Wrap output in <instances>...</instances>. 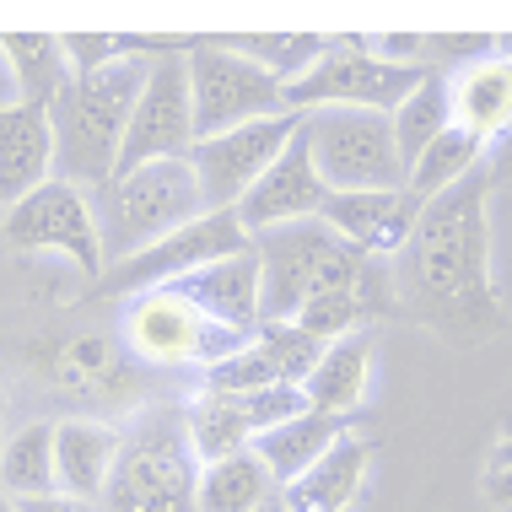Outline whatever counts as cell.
I'll return each mask as SVG.
<instances>
[{"mask_svg": "<svg viewBox=\"0 0 512 512\" xmlns=\"http://www.w3.org/2000/svg\"><path fill=\"white\" fill-rule=\"evenodd\" d=\"M491 189L486 168H475L448 195L426 200L410 243L389 265V313L459 351L496 340L507 324L491 275Z\"/></svg>", "mask_w": 512, "mask_h": 512, "instance_id": "1", "label": "cell"}, {"mask_svg": "<svg viewBox=\"0 0 512 512\" xmlns=\"http://www.w3.org/2000/svg\"><path fill=\"white\" fill-rule=\"evenodd\" d=\"M259 259V324H292L308 302L329 292H372L389 286V265L356 254L324 221H292L254 238Z\"/></svg>", "mask_w": 512, "mask_h": 512, "instance_id": "2", "label": "cell"}, {"mask_svg": "<svg viewBox=\"0 0 512 512\" xmlns=\"http://www.w3.org/2000/svg\"><path fill=\"white\" fill-rule=\"evenodd\" d=\"M151 60H119L108 71L71 76V87L54 98L49 130H54V178L98 195L119 173V146L130 130L135 98H141Z\"/></svg>", "mask_w": 512, "mask_h": 512, "instance_id": "3", "label": "cell"}, {"mask_svg": "<svg viewBox=\"0 0 512 512\" xmlns=\"http://www.w3.org/2000/svg\"><path fill=\"white\" fill-rule=\"evenodd\" d=\"M200 459L184 432V405H146L124 426L103 512H195Z\"/></svg>", "mask_w": 512, "mask_h": 512, "instance_id": "4", "label": "cell"}, {"mask_svg": "<svg viewBox=\"0 0 512 512\" xmlns=\"http://www.w3.org/2000/svg\"><path fill=\"white\" fill-rule=\"evenodd\" d=\"M92 211H98L103 259L119 265V259L141 254V248L162 243L168 232L205 216V195H200V178L189 168V157H173V162H151V168H135V173H114L92 195Z\"/></svg>", "mask_w": 512, "mask_h": 512, "instance_id": "5", "label": "cell"}, {"mask_svg": "<svg viewBox=\"0 0 512 512\" xmlns=\"http://www.w3.org/2000/svg\"><path fill=\"white\" fill-rule=\"evenodd\" d=\"M313 173L329 195H362V189H405V162L394 146L389 114L367 108H313L297 124Z\"/></svg>", "mask_w": 512, "mask_h": 512, "instance_id": "6", "label": "cell"}, {"mask_svg": "<svg viewBox=\"0 0 512 512\" xmlns=\"http://www.w3.org/2000/svg\"><path fill=\"white\" fill-rule=\"evenodd\" d=\"M254 335H232V329L211 324L195 302H184L178 292H146L135 297L119 318V345L135 367L151 372H173V367H200L211 372L227 356H238Z\"/></svg>", "mask_w": 512, "mask_h": 512, "instance_id": "7", "label": "cell"}, {"mask_svg": "<svg viewBox=\"0 0 512 512\" xmlns=\"http://www.w3.org/2000/svg\"><path fill=\"white\" fill-rule=\"evenodd\" d=\"M0 238H6V248H17V254H60L65 265L92 286L108 275L92 195L76 184H65V178H49V184H38L27 200L6 205Z\"/></svg>", "mask_w": 512, "mask_h": 512, "instance_id": "8", "label": "cell"}, {"mask_svg": "<svg viewBox=\"0 0 512 512\" xmlns=\"http://www.w3.org/2000/svg\"><path fill=\"white\" fill-rule=\"evenodd\" d=\"M184 65L189 103H195V141L286 114V81H275L265 65L243 60L232 44H189Z\"/></svg>", "mask_w": 512, "mask_h": 512, "instance_id": "9", "label": "cell"}, {"mask_svg": "<svg viewBox=\"0 0 512 512\" xmlns=\"http://www.w3.org/2000/svg\"><path fill=\"white\" fill-rule=\"evenodd\" d=\"M432 71L421 65H389L367 44H345L335 38L329 54L308 76L286 87V114H313V108H367V114H394Z\"/></svg>", "mask_w": 512, "mask_h": 512, "instance_id": "10", "label": "cell"}, {"mask_svg": "<svg viewBox=\"0 0 512 512\" xmlns=\"http://www.w3.org/2000/svg\"><path fill=\"white\" fill-rule=\"evenodd\" d=\"M254 238L243 232L238 211H205L195 216L189 227L168 232L162 243L141 248V254L119 259V265H108V275L92 292L98 297H146V292H168L173 281H184V275H195L205 265H216V259H232V254H248Z\"/></svg>", "mask_w": 512, "mask_h": 512, "instance_id": "11", "label": "cell"}, {"mask_svg": "<svg viewBox=\"0 0 512 512\" xmlns=\"http://www.w3.org/2000/svg\"><path fill=\"white\" fill-rule=\"evenodd\" d=\"M184 54H189V44H173L168 54H157L146 65L141 98H135L130 130H124V146H119V173L189 157V146H195V103H189Z\"/></svg>", "mask_w": 512, "mask_h": 512, "instance_id": "12", "label": "cell"}, {"mask_svg": "<svg viewBox=\"0 0 512 512\" xmlns=\"http://www.w3.org/2000/svg\"><path fill=\"white\" fill-rule=\"evenodd\" d=\"M297 124L302 114H275V119H254V124H238V130L205 135V141L189 146V168L200 178L205 211H232L275 168V157L292 146Z\"/></svg>", "mask_w": 512, "mask_h": 512, "instance_id": "13", "label": "cell"}, {"mask_svg": "<svg viewBox=\"0 0 512 512\" xmlns=\"http://www.w3.org/2000/svg\"><path fill=\"white\" fill-rule=\"evenodd\" d=\"M49 378L71 405H81L98 421H114V410L141 405V367L124 356L119 340L108 335H71L49 356Z\"/></svg>", "mask_w": 512, "mask_h": 512, "instance_id": "14", "label": "cell"}, {"mask_svg": "<svg viewBox=\"0 0 512 512\" xmlns=\"http://www.w3.org/2000/svg\"><path fill=\"white\" fill-rule=\"evenodd\" d=\"M324 345L308 340L297 324H259V335L205 372V389L216 394H259V389H302Z\"/></svg>", "mask_w": 512, "mask_h": 512, "instance_id": "15", "label": "cell"}, {"mask_svg": "<svg viewBox=\"0 0 512 512\" xmlns=\"http://www.w3.org/2000/svg\"><path fill=\"white\" fill-rule=\"evenodd\" d=\"M421 205L410 189H362V195H329L318 221L329 232H340L356 254L378 259V265H394L399 248L410 243L415 221H421Z\"/></svg>", "mask_w": 512, "mask_h": 512, "instance_id": "16", "label": "cell"}, {"mask_svg": "<svg viewBox=\"0 0 512 512\" xmlns=\"http://www.w3.org/2000/svg\"><path fill=\"white\" fill-rule=\"evenodd\" d=\"M324 200H329V189L318 184V173H313V157H308V146L292 135V146L275 157V168L259 178L248 195L232 205L243 221V232L248 238H259V232H275V227H292V221H313L318 211H324Z\"/></svg>", "mask_w": 512, "mask_h": 512, "instance_id": "17", "label": "cell"}, {"mask_svg": "<svg viewBox=\"0 0 512 512\" xmlns=\"http://www.w3.org/2000/svg\"><path fill=\"white\" fill-rule=\"evenodd\" d=\"M124 426L98 421V415H65L54 421V486L76 502H98L108 491V475L119 464Z\"/></svg>", "mask_w": 512, "mask_h": 512, "instance_id": "18", "label": "cell"}, {"mask_svg": "<svg viewBox=\"0 0 512 512\" xmlns=\"http://www.w3.org/2000/svg\"><path fill=\"white\" fill-rule=\"evenodd\" d=\"M448 108L453 130L475 135L480 146H496L512 124V54H480V60L448 71Z\"/></svg>", "mask_w": 512, "mask_h": 512, "instance_id": "19", "label": "cell"}, {"mask_svg": "<svg viewBox=\"0 0 512 512\" xmlns=\"http://www.w3.org/2000/svg\"><path fill=\"white\" fill-rule=\"evenodd\" d=\"M168 292L195 302L211 324L232 329V335H259V259H254V248L184 275V281L168 286Z\"/></svg>", "mask_w": 512, "mask_h": 512, "instance_id": "20", "label": "cell"}, {"mask_svg": "<svg viewBox=\"0 0 512 512\" xmlns=\"http://www.w3.org/2000/svg\"><path fill=\"white\" fill-rule=\"evenodd\" d=\"M54 178V130L49 108L6 103L0 108V205L27 200L38 184Z\"/></svg>", "mask_w": 512, "mask_h": 512, "instance_id": "21", "label": "cell"}, {"mask_svg": "<svg viewBox=\"0 0 512 512\" xmlns=\"http://www.w3.org/2000/svg\"><path fill=\"white\" fill-rule=\"evenodd\" d=\"M372 367H378V340H372V329H356V335L324 345V356L313 362L308 383H302L308 410L351 421L372 394Z\"/></svg>", "mask_w": 512, "mask_h": 512, "instance_id": "22", "label": "cell"}, {"mask_svg": "<svg viewBox=\"0 0 512 512\" xmlns=\"http://www.w3.org/2000/svg\"><path fill=\"white\" fill-rule=\"evenodd\" d=\"M367 475H372V442L345 432L308 475L281 491V507L286 512H351L367 491Z\"/></svg>", "mask_w": 512, "mask_h": 512, "instance_id": "23", "label": "cell"}, {"mask_svg": "<svg viewBox=\"0 0 512 512\" xmlns=\"http://www.w3.org/2000/svg\"><path fill=\"white\" fill-rule=\"evenodd\" d=\"M340 437H345V421L318 415V410H302V415H292V421H281V426H270V432L254 437V459L265 464V475L275 480V491H286L292 480L308 475V469L324 459Z\"/></svg>", "mask_w": 512, "mask_h": 512, "instance_id": "24", "label": "cell"}, {"mask_svg": "<svg viewBox=\"0 0 512 512\" xmlns=\"http://www.w3.org/2000/svg\"><path fill=\"white\" fill-rule=\"evenodd\" d=\"M54 421H22L0 437V496L6 502H38L54 496Z\"/></svg>", "mask_w": 512, "mask_h": 512, "instance_id": "25", "label": "cell"}, {"mask_svg": "<svg viewBox=\"0 0 512 512\" xmlns=\"http://www.w3.org/2000/svg\"><path fill=\"white\" fill-rule=\"evenodd\" d=\"M184 432H189V448H195L200 464L248 453V448H254V437H259L254 421H248V410L232 394H216V389H200L184 405Z\"/></svg>", "mask_w": 512, "mask_h": 512, "instance_id": "26", "label": "cell"}, {"mask_svg": "<svg viewBox=\"0 0 512 512\" xmlns=\"http://www.w3.org/2000/svg\"><path fill=\"white\" fill-rule=\"evenodd\" d=\"M275 480L265 475V464L248 453H232V459L200 464V486H195V512H259L275 502Z\"/></svg>", "mask_w": 512, "mask_h": 512, "instance_id": "27", "label": "cell"}, {"mask_svg": "<svg viewBox=\"0 0 512 512\" xmlns=\"http://www.w3.org/2000/svg\"><path fill=\"white\" fill-rule=\"evenodd\" d=\"M0 54H6L11 81H17V103L54 108V98L71 87V65H65V54H60V38L11 33V38H0Z\"/></svg>", "mask_w": 512, "mask_h": 512, "instance_id": "28", "label": "cell"}, {"mask_svg": "<svg viewBox=\"0 0 512 512\" xmlns=\"http://www.w3.org/2000/svg\"><path fill=\"white\" fill-rule=\"evenodd\" d=\"M475 168H486V146H480L475 135H464V130H453V124H448V130H442L437 141L410 162L405 189L415 200H437V195H448L453 184H464Z\"/></svg>", "mask_w": 512, "mask_h": 512, "instance_id": "29", "label": "cell"}, {"mask_svg": "<svg viewBox=\"0 0 512 512\" xmlns=\"http://www.w3.org/2000/svg\"><path fill=\"white\" fill-rule=\"evenodd\" d=\"M389 124H394V146H399V162H405V173H410V162L421 157L426 146L437 141L442 130L453 124V108H448V76L442 71H432L421 81V87L410 92L405 103L389 114Z\"/></svg>", "mask_w": 512, "mask_h": 512, "instance_id": "30", "label": "cell"}, {"mask_svg": "<svg viewBox=\"0 0 512 512\" xmlns=\"http://www.w3.org/2000/svg\"><path fill=\"white\" fill-rule=\"evenodd\" d=\"M221 44H232V49L243 54V60L265 65V71H270L275 81H286V87H292L297 76H308L313 65L324 60L335 38H302V33H281V38H221Z\"/></svg>", "mask_w": 512, "mask_h": 512, "instance_id": "31", "label": "cell"}, {"mask_svg": "<svg viewBox=\"0 0 512 512\" xmlns=\"http://www.w3.org/2000/svg\"><path fill=\"white\" fill-rule=\"evenodd\" d=\"M480 496H486L491 507L512 512V432H502V442L491 448L486 475H480Z\"/></svg>", "mask_w": 512, "mask_h": 512, "instance_id": "32", "label": "cell"}, {"mask_svg": "<svg viewBox=\"0 0 512 512\" xmlns=\"http://www.w3.org/2000/svg\"><path fill=\"white\" fill-rule=\"evenodd\" d=\"M486 178L491 184H512V124H507V135L486 151Z\"/></svg>", "mask_w": 512, "mask_h": 512, "instance_id": "33", "label": "cell"}, {"mask_svg": "<svg viewBox=\"0 0 512 512\" xmlns=\"http://www.w3.org/2000/svg\"><path fill=\"white\" fill-rule=\"evenodd\" d=\"M17 512H103L98 502H76V496L54 491V496H38V502H17Z\"/></svg>", "mask_w": 512, "mask_h": 512, "instance_id": "34", "label": "cell"}, {"mask_svg": "<svg viewBox=\"0 0 512 512\" xmlns=\"http://www.w3.org/2000/svg\"><path fill=\"white\" fill-rule=\"evenodd\" d=\"M259 512H286V507H281V496H275V502H270V507H259Z\"/></svg>", "mask_w": 512, "mask_h": 512, "instance_id": "35", "label": "cell"}, {"mask_svg": "<svg viewBox=\"0 0 512 512\" xmlns=\"http://www.w3.org/2000/svg\"><path fill=\"white\" fill-rule=\"evenodd\" d=\"M0 512H17V502H6V496H0Z\"/></svg>", "mask_w": 512, "mask_h": 512, "instance_id": "36", "label": "cell"}]
</instances>
